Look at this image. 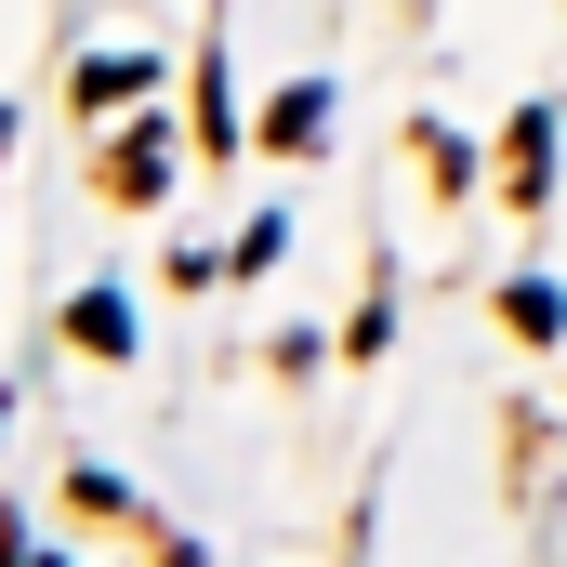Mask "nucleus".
<instances>
[{
  "label": "nucleus",
  "mask_w": 567,
  "mask_h": 567,
  "mask_svg": "<svg viewBox=\"0 0 567 567\" xmlns=\"http://www.w3.org/2000/svg\"><path fill=\"white\" fill-rule=\"evenodd\" d=\"M502 317H515L528 343H555V290H542V278H515V290H502Z\"/></svg>",
  "instance_id": "nucleus-6"
},
{
  "label": "nucleus",
  "mask_w": 567,
  "mask_h": 567,
  "mask_svg": "<svg viewBox=\"0 0 567 567\" xmlns=\"http://www.w3.org/2000/svg\"><path fill=\"white\" fill-rule=\"evenodd\" d=\"M317 133H330V93H317V80H290L278 106H265V145H290V158H303Z\"/></svg>",
  "instance_id": "nucleus-3"
},
{
  "label": "nucleus",
  "mask_w": 567,
  "mask_h": 567,
  "mask_svg": "<svg viewBox=\"0 0 567 567\" xmlns=\"http://www.w3.org/2000/svg\"><path fill=\"white\" fill-rule=\"evenodd\" d=\"M145 80H158L145 53H93V66H80V106H93V120H120V106H133Z\"/></svg>",
  "instance_id": "nucleus-1"
},
{
  "label": "nucleus",
  "mask_w": 567,
  "mask_h": 567,
  "mask_svg": "<svg viewBox=\"0 0 567 567\" xmlns=\"http://www.w3.org/2000/svg\"><path fill=\"white\" fill-rule=\"evenodd\" d=\"M66 330H80L93 357H133V317H120V290H80V303H66Z\"/></svg>",
  "instance_id": "nucleus-4"
},
{
  "label": "nucleus",
  "mask_w": 567,
  "mask_h": 567,
  "mask_svg": "<svg viewBox=\"0 0 567 567\" xmlns=\"http://www.w3.org/2000/svg\"><path fill=\"white\" fill-rule=\"evenodd\" d=\"M172 567H198V555H172Z\"/></svg>",
  "instance_id": "nucleus-7"
},
{
  "label": "nucleus",
  "mask_w": 567,
  "mask_h": 567,
  "mask_svg": "<svg viewBox=\"0 0 567 567\" xmlns=\"http://www.w3.org/2000/svg\"><path fill=\"white\" fill-rule=\"evenodd\" d=\"M542 172H555V120L528 106V120L502 133V185H515V198H542Z\"/></svg>",
  "instance_id": "nucleus-2"
},
{
  "label": "nucleus",
  "mask_w": 567,
  "mask_h": 567,
  "mask_svg": "<svg viewBox=\"0 0 567 567\" xmlns=\"http://www.w3.org/2000/svg\"><path fill=\"white\" fill-rule=\"evenodd\" d=\"M158 172H172V145H158V133L120 145V198H158Z\"/></svg>",
  "instance_id": "nucleus-5"
}]
</instances>
